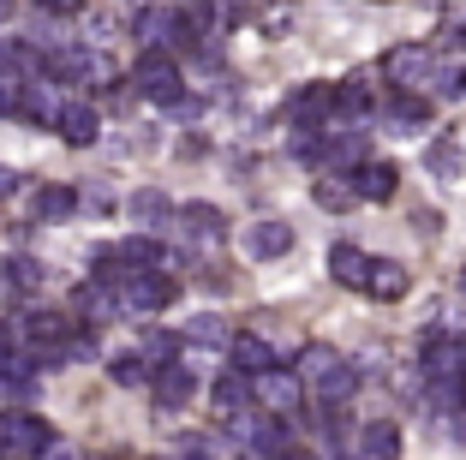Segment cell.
<instances>
[{
  "mask_svg": "<svg viewBox=\"0 0 466 460\" xmlns=\"http://www.w3.org/2000/svg\"><path fill=\"white\" fill-rule=\"evenodd\" d=\"M60 102H55V78L42 72V78L25 84V96H18V120H36V126H55Z\"/></svg>",
  "mask_w": 466,
  "mask_h": 460,
  "instance_id": "2e32d148",
  "label": "cell"
},
{
  "mask_svg": "<svg viewBox=\"0 0 466 460\" xmlns=\"http://www.w3.org/2000/svg\"><path fill=\"white\" fill-rule=\"evenodd\" d=\"M359 460H400V431L389 419H370L359 431Z\"/></svg>",
  "mask_w": 466,
  "mask_h": 460,
  "instance_id": "44dd1931",
  "label": "cell"
},
{
  "mask_svg": "<svg viewBox=\"0 0 466 460\" xmlns=\"http://www.w3.org/2000/svg\"><path fill=\"white\" fill-rule=\"evenodd\" d=\"M209 401H216L221 419H228V413H239V406H251V377L239 365H228L216 383H209Z\"/></svg>",
  "mask_w": 466,
  "mask_h": 460,
  "instance_id": "e0dca14e",
  "label": "cell"
},
{
  "mask_svg": "<svg viewBox=\"0 0 466 460\" xmlns=\"http://www.w3.org/2000/svg\"><path fill=\"white\" fill-rule=\"evenodd\" d=\"M36 13H55V18H72V13H84V0H36Z\"/></svg>",
  "mask_w": 466,
  "mask_h": 460,
  "instance_id": "d6a6232c",
  "label": "cell"
},
{
  "mask_svg": "<svg viewBox=\"0 0 466 460\" xmlns=\"http://www.w3.org/2000/svg\"><path fill=\"white\" fill-rule=\"evenodd\" d=\"M72 210H78V191L72 186H42L36 191V221H72Z\"/></svg>",
  "mask_w": 466,
  "mask_h": 460,
  "instance_id": "d4e9b609",
  "label": "cell"
},
{
  "mask_svg": "<svg viewBox=\"0 0 466 460\" xmlns=\"http://www.w3.org/2000/svg\"><path fill=\"white\" fill-rule=\"evenodd\" d=\"M179 460H216V443H209V436H186V443H179Z\"/></svg>",
  "mask_w": 466,
  "mask_h": 460,
  "instance_id": "1f68e13d",
  "label": "cell"
},
{
  "mask_svg": "<svg viewBox=\"0 0 466 460\" xmlns=\"http://www.w3.org/2000/svg\"><path fill=\"white\" fill-rule=\"evenodd\" d=\"M353 186H359V203H389L400 191V168L395 162H377V156H365V162L353 168Z\"/></svg>",
  "mask_w": 466,
  "mask_h": 460,
  "instance_id": "ba28073f",
  "label": "cell"
},
{
  "mask_svg": "<svg viewBox=\"0 0 466 460\" xmlns=\"http://www.w3.org/2000/svg\"><path fill=\"white\" fill-rule=\"evenodd\" d=\"M228 460H263V455H251V448H246V455H228Z\"/></svg>",
  "mask_w": 466,
  "mask_h": 460,
  "instance_id": "74e56055",
  "label": "cell"
},
{
  "mask_svg": "<svg viewBox=\"0 0 466 460\" xmlns=\"http://www.w3.org/2000/svg\"><path fill=\"white\" fill-rule=\"evenodd\" d=\"M335 365H341V353H335V347H323V341H311V347H299V365H293V371H299V377H305V389H311V383H317V377H329Z\"/></svg>",
  "mask_w": 466,
  "mask_h": 460,
  "instance_id": "484cf974",
  "label": "cell"
},
{
  "mask_svg": "<svg viewBox=\"0 0 466 460\" xmlns=\"http://www.w3.org/2000/svg\"><path fill=\"white\" fill-rule=\"evenodd\" d=\"M437 72H442V60H437V48H425V42H395V48L383 55V78L395 84V90L431 96L437 90Z\"/></svg>",
  "mask_w": 466,
  "mask_h": 460,
  "instance_id": "6da1fadb",
  "label": "cell"
},
{
  "mask_svg": "<svg viewBox=\"0 0 466 460\" xmlns=\"http://www.w3.org/2000/svg\"><path fill=\"white\" fill-rule=\"evenodd\" d=\"M114 78H120V66H114L102 48H90V78H84V84H90V90H108Z\"/></svg>",
  "mask_w": 466,
  "mask_h": 460,
  "instance_id": "f546056e",
  "label": "cell"
},
{
  "mask_svg": "<svg viewBox=\"0 0 466 460\" xmlns=\"http://www.w3.org/2000/svg\"><path fill=\"white\" fill-rule=\"evenodd\" d=\"M228 359L246 371V377H258V371H269V365H275V347H269L263 335H246V329H239V335L228 341Z\"/></svg>",
  "mask_w": 466,
  "mask_h": 460,
  "instance_id": "ffe728a7",
  "label": "cell"
},
{
  "mask_svg": "<svg viewBox=\"0 0 466 460\" xmlns=\"http://www.w3.org/2000/svg\"><path fill=\"white\" fill-rule=\"evenodd\" d=\"M269 460H317L311 448H281V455H269Z\"/></svg>",
  "mask_w": 466,
  "mask_h": 460,
  "instance_id": "e575fe53",
  "label": "cell"
},
{
  "mask_svg": "<svg viewBox=\"0 0 466 460\" xmlns=\"http://www.w3.org/2000/svg\"><path fill=\"white\" fill-rule=\"evenodd\" d=\"M383 120H389V132H425L431 126V96H412V90H400L395 102L383 108Z\"/></svg>",
  "mask_w": 466,
  "mask_h": 460,
  "instance_id": "9a60e30c",
  "label": "cell"
},
{
  "mask_svg": "<svg viewBox=\"0 0 466 460\" xmlns=\"http://www.w3.org/2000/svg\"><path fill=\"white\" fill-rule=\"evenodd\" d=\"M431 168H437L442 179H454V168H461V149H454V144H437V149H431Z\"/></svg>",
  "mask_w": 466,
  "mask_h": 460,
  "instance_id": "4dcf8cb0",
  "label": "cell"
},
{
  "mask_svg": "<svg viewBox=\"0 0 466 460\" xmlns=\"http://www.w3.org/2000/svg\"><path fill=\"white\" fill-rule=\"evenodd\" d=\"M108 377H114V383H120V389H137V383H150V377H156V371H150V365H144V353H137V347H132V353H114V359H108Z\"/></svg>",
  "mask_w": 466,
  "mask_h": 460,
  "instance_id": "83f0119b",
  "label": "cell"
},
{
  "mask_svg": "<svg viewBox=\"0 0 466 460\" xmlns=\"http://www.w3.org/2000/svg\"><path fill=\"white\" fill-rule=\"evenodd\" d=\"M137 42L174 55V48H192L198 30H192V18L179 13V6H144V13H137Z\"/></svg>",
  "mask_w": 466,
  "mask_h": 460,
  "instance_id": "3957f363",
  "label": "cell"
},
{
  "mask_svg": "<svg viewBox=\"0 0 466 460\" xmlns=\"http://www.w3.org/2000/svg\"><path fill=\"white\" fill-rule=\"evenodd\" d=\"M407 287H412L407 263L370 258V270H365V287H359V293H370V299H383V305H395V299H407Z\"/></svg>",
  "mask_w": 466,
  "mask_h": 460,
  "instance_id": "7c38bea8",
  "label": "cell"
},
{
  "mask_svg": "<svg viewBox=\"0 0 466 460\" xmlns=\"http://www.w3.org/2000/svg\"><path fill=\"white\" fill-rule=\"evenodd\" d=\"M72 305H78L90 323H108V317H120V299H114V287H108V281H96V275H90V281H78Z\"/></svg>",
  "mask_w": 466,
  "mask_h": 460,
  "instance_id": "d6986e66",
  "label": "cell"
},
{
  "mask_svg": "<svg viewBox=\"0 0 466 460\" xmlns=\"http://www.w3.org/2000/svg\"><path fill=\"white\" fill-rule=\"evenodd\" d=\"M174 221H179V233L198 240V245H221L228 240V216H221L216 203H186V210H174Z\"/></svg>",
  "mask_w": 466,
  "mask_h": 460,
  "instance_id": "9c48e42d",
  "label": "cell"
},
{
  "mask_svg": "<svg viewBox=\"0 0 466 460\" xmlns=\"http://www.w3.org/2000/svg\"><path fill=\"white\" fill-rule=\"evenodd\" d=\"M137 353H144V365H150V371H162V365H174V359H179V341L162 335V329H150V335L137 341Z\"/></svg>",
  "mask_w": 466,
  "mask_h": 460,
  "instance_id": "f1b7e54d",
  "label": "cell"
},
{
  "mask_svg": "<svg viewBox=\"0 0 466 460\" xmlns=\"http://www.w3.org/2000/svg\"><path fill=\"white\" fill-rule=\"evenodd\" d=\"M55 126H60V138H66L72 149H90L102 138V120H96V108H90V102H60Z\"/></svg>",
  "mask_w": 466,
  "mask_h": 460,
  "instance_id": "8fae6325",
  "label": "cell"
},
{
  "mask_svg": "<svg viewBox=\"0 0 466 460\" xmlns=\"http://www.w3.org/2000/svg\"><path fill=\"white\" fill-rule=\"evenodd\" d=\"M359 377H365V371H359V365H347V359H341V365H335L329 377H317V383H311V394L323 401V413H329V406H347V401H353Z\"/></svg>",
  "mask_w": 466,
  "mask_h": 460,
  "instance_id": "ac0fdd59",
  "label": "cell"
},
{
  "mask_svg": "<svg viewBox=\"0 0 466 460\" xmlns=\"http://www.w3.org/2000/svg\"><path fill=\"white\" fill-rule=\"evenodd\" d=\"M150 383H156V413H162V419H174L179 406H186V401L198 394V377H192L186 365H162Z\"/></svg>",
  "mask_w": 466,
  "mask_h": 460,
  "instance_id": "30bf717a",
  "label": "cell"
},
{
  "mask_svg": "<svg viewBox=\"0 0 466 460\" xmlns=\"http://www.w3.org/2000/svg\"><path fill=\"white\" fill-rule=\"evenodd\" d=\"M251 401H258L263 413H281V419H293V413L305 406V377H299V371L269 365V371H258V377H251Z\"/></svg>",
  "mask_w": 466,
  "mask_h": 460,
  "instance_id": "8992f818",
  "label": "cell"
},
{
  "mask_svg": "<svg viewBox=\"0 0 466 460\" xmlns=\"http://www.w3.org/2000/svg\"><path fill=\"white\" fill-rule=\"evenodd\" d=\"M6 18H13V0H0V25H6Z\"/></svg>",
  "mask_w": 466,
  "mask_h": 460,
  "instance_id": "8d00e7d4",
  "label": "cell"
},
{
  "mask_svg": "<svg viewBox=\"0 0 466 460\" xmlns=\"http://www.w3.org/2000/svg\"><path fill=\"white\" fill-rule=\"evenodd\" d=\"M48 419L42 413H0V460H36L48 448Z\"/></svg>",
  "mask_w": 466,
  "mask_h": 460,
  "instance_id": "5b68a950",
  "label": "cell"
},
{
  "mask_svg": "<svg viewBox=\"0 0 466 460\" xmlns=\"http://www.w3.org/2000/svg\"><path fill=\"white\" fill-rule=\"evenodd\" d=\"M36 460H84V455H78L72 443H60V436H48V448H42Z\"/></svg>",
  "mask_w": 466,
  "mask_h": 460,
  "instance_id": "836d02e7",
  "label": "cell"
},
{
  "mask_svg": "<svg viewBox=\"0 0 466 460\" xmlns=\"http://www.w3.org/2000/svg\"><path fill=\"white\" fill-rule=\"evenodd\" d=\"M186 341H192V347H209V353H228L233 329L221 323L216 312H204V317H186Z\"/></svg>",
  "mask_w": 466,
  "mask_h": 460,
  "instance_id": "cb8c5ba5",
  "label": "cell"
},
{
  "mask_svg": "<svg viewBox=\"0 0 466 460\" xmlns=\"http://www.w3.org/2000/svg\"><path fill=\"white\" fill-rule=\"evenodd\" d=\"M132 84H137V96H150V102H162V108H167V102L186 90V72H179L174 55L144 48V55H137V66H132Z\"/></svg>",
  "mask_w": 466,
  "mask_h": 460,
  "instance_id": "277c9868",
  "label": "cell"
},
{
  "mask_svg": "<svg viewBox=\"0 0 466 460\" xmlns=\"http://www.w3.org/2000/svg\"><path fill=\"white\" fill-rule=\"evenodd\" d=\"M246 251H251V258H288V251H293V228H288V221H275V216L251 221V228H246Z\"/></svg>",
  "mask_w": 466,
  "mask_h": 460,
  "instance_id": "5bb4252c",
  "label": "cell"
},
{
  "mask_svg": "<svg viewBox=\"0 0 466 460\" xmlns=\"http://www.w3.org/2000/svg\"><path fill=\"white\" fill-rule=\"evenodd\" d=\"M425 377L466 383V335H431L425 341Z\"/></svg>",
  "mask_w": 466,
  "mask_h": 460,
  "instance_id": "52a82bcc",
  "label": "cell"
},
{
  "mask_svg": "<svg viewBox=\"0 0 466 460\" xmlns=\"http://www.w3.org/2000/svg\"><path fill=\"white\" fill-rule=\"evenodd\" d=\"M18 186V174H13V168H6V162H0V198H6V191H13Z\"/></svg>",
  "mask_w": 466,
  "mask_h": 460,
  "instance_id": "d590c367",
  "label": "cell"
},
{
  "mask_svg": "<svg viewBox=\"0 0 466 460\" xmlns=\"http://www.w3.org/2000/svg\"><path fill=\"white\" fill-rule=\"evenodd\" d=\"M0 281L13 287V293H36V287H42V263L18 251V258H6V263H0Z\"/></svg>",
  "mask_w": 466,
  "mask_h": 460,
  "instance_id": "4316f807",
  "label": "cell"
},
{
  "mask_svg": "<svg viewBox=\"0 0 466 460\" xmlns=\"http://www.w3.org/2000/svg\"><path fill=\"white\" fill-rule=\"evenodd\" d=\"M365 270H370V258L359 245H329V275L341 287H365Z\"/></svg>",
  "mask_w": 466,
  "mask_h": 460,
  "instance_id": "603a6c76",
  "label": "cell"
},
{
  "mask_svg": "<svg viewBox=\"0 0 466 460\" xmlns=\"http://www.w3.org/2000/svg\"><path fill=\"white\" fill-rule=\"evenodd\" d=\"M174 293H179L174 270H137V275H126V281L114 287L120 317H156V312H167V305H174Z\"/></svg>",
  "mask_w": 466,
  "mask_h": 460,
  "instance_id": "7a4b0ae2",
  "label": "cell"
},
{
  "mask_svg": "<svg viewBox=\"0 0 466 460\" xmlns=\"http://www.w3.org/2000/svg\"><path fill=\"white\" fill-rule=\"evenodd\" d=\"M126 210H132V221H137V228H167V221H174V203H167L156 186L132 191V203H126Z\"/></svg>",
  "mask_w": 466,
  "mask_h": 460,
  "instance_id": "7402d4cb",
  "label": "cell"
},
{
  "mask_svg": "<svg viewBox=\"0 0 466 460\" xmlns=\"http://www.w3.org/2000/svg\"><path fill=\"white\" fill-rule=\"evenodd\" d=\"M311 198H317V210L347 216V210L359 203V186H353V174H341V168H323V174H317V186H311Z\"/></svg>",
  "mask_w": 466,
  "mask_h": 460,
  "instance_id": "4fadbf2b",
  "label": "cell"
}]
</instances>
